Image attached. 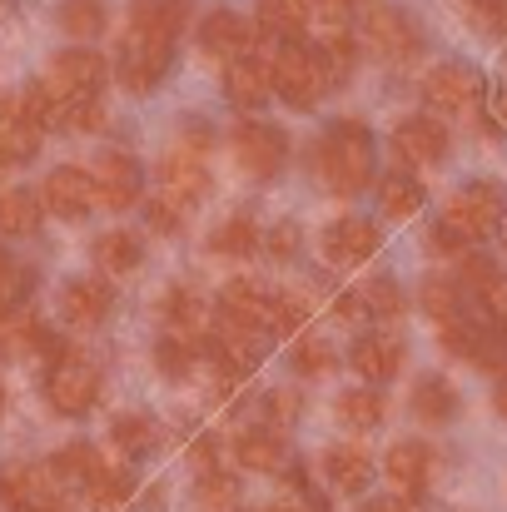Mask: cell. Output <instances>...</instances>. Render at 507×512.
Masks as SVG:
<instances>
[{
	"mask_svg": "<svg viewBox=\"0 0 507 512\" xmlns=\"http://www.w3.org/2000/svg\"><path fill=\"white\" fill-rule=\"evenodd\" d=\"M254 25L244 20V15H234V10H209L204 15V25H199V40H204V50L214 55V60H239V55H249L254 50Z\"/></svg>",
	"mask_w": 507,
	"mask_h": 512,
	"instance_id": "obj_20",
	"label": "cell"
},
{
	"mask_svg": "<svg viewBox=\"0 0 507 512\" xmlns=\"http://www.w3.org/2000/svg\"><path fill=\"white\" fill-rule=\"evenodd\" d=\"M269 65H274V90H279L294 110H314V105L334 90V70H329V60H324L319 45H304V40L279 45V50L269 55Z\"/></svg>",
	"mask_w": 507,
	"mask_h": 512,
	"instance_id": "obj_2",
	"label": "cell"
},
{
	"mask_svg": "<svg viewBox=\"0 0 507 512\" xmlns=\"http://www.w3.org/2000/svg\"><path fill=\"white\" fill-rule=\"evenodd\" d=\"M184 25H189V5L184 0H135L130 5V35H140V40L174 45Z\"/></svg>",
	"mask_w": 507,
	"mask_h": 512,
	"instance_id": "obj_19",
	"label": "cell"
},
{
	"mask_svg": "<svg viewBox=\"0 0 507 512\" xmlns=\"http://www.w3.org/2000/svg\"><path fill=\"white\" fill-rule=\"evenodd\" d=\"M110 438H115V448H120V453H130V458H145V453H155V443H160V428H155L145 413H120V418L110 423Z\"/></svg>",
	"mask_w": 507,
	"mask_h": 512,
	"instance_id": "obj_36",
	"label": "cell"
},
{
	"mask_svg": "<svg viewBox=\"0 0 507 512\" xmlns=\"http://www.w3.org/2000/svg\"><path fill=\"white\" fill-rule=\"evenodd\" d=\"M334 413H338V423H343V428L368 433V428H378V423H383V393H373V388H348V393H338Z\"/></svg>",
	"mask_w": 507,
	"mask_h": 512,
	"instance_id": "obj_34",
	"label": "cell"
},
{
	"mask_svg": "<svg viewBox=\"0 0 507 512\" xmlns=\"http://www.w3.org/2000/svg\"><path fill=\"white\" fill-rule=\"evenodd\" d=\"M373 249H378V224H368V219L348 214L324 229V259L338 269H358L363 259H373Z\"/></svg>",
	"mask_w": 507,
	"mask_h": 512,
	"instance_id": "obj_17",
	"label": "cell"
},
{
	"mask_svg": "<svg viewBox=\"0 0 507 512\" xmlns=\"http://www.w3.org/2000/svg\"><path fill=\"white\" fill-rule=\"evenodd\" d=\"M299 324H304V304L279 294V299H274V314H269V334H279V339H284V334H294Z\"/></svg>",
	"mask_w": 507,
	"mask_h": 512,
	"instance_id": "obj_49",
	"label": "cell"
},
{
	"mask_svg": "<svg viewBox=\"0 0 507 512\" xmlns=\"http://www.w3.org/2000/svg\"><path fill=\"white\" fill-rule=\"evenodd\" d=\"M493 403H498V413H503V418H507V373H503V378H498V393H493Z\"/></svg>",
	"mask_w": 507,
	"mask_h": 512,
	"instance_id": "obj_58",
	"label": "cell"
},
{
	"mask_svg": "<svg viewBox=\"0 0 507 512\" xmlns=\"http://www.w3.org/2000/svg\"><path fill=\"white\" fill-rule=\"evenodd\" d=\"M234 458H239V468H249V473H279L284 458H289V448H284L279 433H269V428H249V433L234 438Z\"/></svg>",
	"mask_w": 507,
	"mask_h": 512,
	"instance_id": "obj_28",
	"label": "cell"
},
{
	"mask_svg": "<svg viewBox=\"0 0 507 512\" xmlns=\"http://www.w3.org/2000/svg\"><path fill=\"white\" fill-rule=\"evenodd\" d=\"M478 299H483V309L493 314V324H498V329H507V279H503V274H493V279L478 289Z\"/></svg>",
	"mask_w": 507,
	"mask_h": 512,
	"instance_id": "obj_50",
	"label": "cell"
},
{
	"mask_svg": "<svg viewBox=\"0 0 507 512\" xmlns=\"http://www.w3.org/2000/svg\"><path fill=\"white\" fill-rule=\"evenodd\" d=\"M423 314L433 319V324H453V319H463V289L453 284V279H423Z\"/></svg>",
	"mask_w": 507,
	"mask_h": 512,
	"instance_id": "obj_37",
	"label": "cell"
},
{
	"mask_svg": "<svg viewBox=\"0 0 507 512\" xmlns=\"http://www.w3.org/2000/svg\"><path fill=\"white\" fill-rule=\"evenodd\" d=\"M194 508L199 512H239V483L224 473H209L194 483Z\"/></svg>",
	"mask_w": 507,
	"mask_h": 512,
	"instance_id": "obj_39",
	"label": "cell"
},
{
	"mask_svg": "<svg viewBox=\"0 0 507 512\" xmlns=\"http://www.w3.org/2000/svg\"><path fill=\"white\" fill-rule=\"evenodd\" d=\"M478 95H483L478 70H473V65H458V60L428 70V80H423V100H428L438 115H463V110L478 105Z\"/></svg>",
	"mask_w": 507,
	"mask_h": 512,
	"instance_id": "obj_9",
	"label": "cell"
},
{
	"mask_svg": "<svg viewBox=\"0 0 507 512\" xmlns=\"http://www.w3.org/2000/svg\"><path fill=\"white\" fill-rule=\"evenodd\" d=\"M0 413H5V388H0Z\"/></svg>",
	"mask_w": 507,
	"mask_h": 512,
	"instance_id": "obj_61",
	"label": "cell"
},
{
	"mask_svg": "<svg viewBox=\"0 0 507 512\" xmlns=\"http://www.w3.org/2000/svg\"><path fill=\"white\" fill-rule=\"evenodd\" d=\"M358 299H363V309H368L373 319H383V324L403 319V289H398L393 279H368V284L358 289Z\"/></svg>",
	"mask_w": 507,
	"mask_h": 512,
	"instance_id": "obj_40",
	"label": "cell"
},
{
	"mask_svg": "<svg viewBox=\"0 0 507 512\" xmlns=\"http://www.w3.org/2000/svg\"><path fill=\"white\" fill-rule=\"evenodd\" d=\"M90 184H95V204L100 209H130L140 199V165H135V155L105 150L90 165Z\"/></svg>",
	"mask_w": 507,
	"mask_h": 512,
	"instance_id": "obj_11",
	"label": "cell"
},
{
	"mask_svg": "<svg viewBox=\"0 0 507 512\" xmlns=\"http://www.w3.org/2000/svg\"><path fill=\"white\" fill-rule=\"evenodd\" d=\"M224 95L239 105V110H259L269 95H274V65H269V55H239V60H229V70H224Z\"/></svg>",
	"mask_w": 507,
	"mask_h": 512,
	"instance_id": "obj_13",
	"label": "cell"
},
{
	"mask_svg": "<svg viewBox=\"0 0 507 512\" xmlns=\"http://www.w3.org/2000/svg\"><path fill=\"white\" fill-rule=\"evenodd\" d=\"M468 363H478L488 373H507V329H478Z\"/></svg>",
	"mask_w": 507,
	"mask_h": 512,
	"instance_id": "obj_42",
	"label": "cell"
},
{
	"mask_svg": "<svg viewBox=\"0 0 507 512\" xmlns=\"http://www.w3.org/2000/svg\"><path fill=\"white\" fill-rule=\"evenodd\" d=\"M209 249L224 254V259H244V254L259 249V224H254L249 214H234V219H224V224L209 234Z\"/></svg>",
	"mask_w": 507,
	"mask_h": 512,
	"instance_id": "obj_35",
	"label": "cell"
},
{
	"mask_svg": "<svg viewBox=\"0 0 507 512\" xmlns=\"http://www.w3.org/2000/svg\"><path fill=\"white\" fill-rule=\"evenodd\" d=\"M428 249H433V254H443V259H453V254H463L468 244H463V239H458L448 224H438V229L428 234Z\"/></svg>",
	"mask_w": 507,
	"mask_h": 512,
	"instance_id": "obj_53",
	"label": "cell"
},
{
	"mask_svg": "<svg viewBox=\"0 0 507 512\" xmlns=\"http://www.w3.org/2000/svg\"><path fill=\"white\" fill-rule=\"evenodd\" d=\"M363 512H413V508H408V503H403V498L393 493V498H373V503H368Z\"/></svg>",
	"mask_w": 507,
	"mask_h": 512,
	"instance_id": "obj_57",
	"label": "cell"
},
{
	"mask_svg": "<svg viewBox=\"0 0 507 512\" xmlns=\"http://www.w3.org/2000/svg\"><path fill=\"white\" fill-rule=\"evenodd\" d=\"M264 418H269V433H279L284 438V428L299 418V393H264Z\"/></svg>",
	"mask_w": 507,
	"mask_h": 512,
	"instance_id": "obj_45",
	"label": "cell"
},
{
	"mask_svg": "<svg viewBox=\"0 0 507 512\" xmlns=\"http://www.w3.org/2000/svg\"><path fill=\"white\" fill-rule=\"evenodd\" d=\"M35 85L45 90V100H50L55 110L70 105V100H90V95H100V85H105V60H100L95 50H85V45L60 50V55L50 60L45 80H35Z\"/></svg>",
	"mask_w": 507,
	"mask_h": 512,
	"instance_id": "obj_4",
	"label": "cell"
},
{
	"mask_svg": "<svg viewBox=\"0 0 507 512\" xmlns=\"http://www.w3.org/2000/svg\"><path fill=\"white\" fill-rule=\"evenodd\" d=\"M45 209L60 214V219H85L95 209V184H90V170L80 165H60L45 179Z\"/></svg>",
	"mask_w": 507,
	"mask_h": 512,
	"instance_id": "obj_16",
	"label": "cell"
},
{
	"mask_svg": "<svg viewBox=\"0 0 507 512\" xmlns=\"http://www.w3.org/2000/svg\"><path fill=\"white\" fill-rule=\"evenodd\" d=\"M0 353H45V358H60L65 348L55 343V334L20 304V309H10V314H0Z\"/></svg>",
	"mask_w": 507,
	"mask_h": 512,
	"instance_id": "obj_22",
	"label": "cell"
},
{
	"mask_svg": "<svg viewBox=\"0 0 507 512\" xmlns=\"http://www.w3.org/2000/svg\"><path fill=\"white\" fill-rule=\"evenodd\" d=\"M194 353H199V343L174 339V334H165V339L155 343V363H160V373H169V378H184L189 363H194Z\"/></svg>",
	"mask_w": 507,
	"mask_h": 512,
	"instance_id": "obj_43",
	"label": "cell"
},
{
	"mask_svg": "<svg viewBox=\"0 0 507 512\" xmlns=\"http://www.w3.org/2000/svg\"><path fill=\"white\" fill-rule=\"evenodd\" d=\"M413 413H418V423H448V418L458 413V393H453V383L438 378V373L418 378V388H413Z\"/></svg>",
	"mask_w": 507,
	"mask_h": 512,
	"instance_id": "obj_30",
	"label": "cell"
},
{
	"mask_svg": "<svg viewBox=\"0 0 507 512\" xmlns=\"http://www.w3.org/2000/svg\"><path fill=\"white\" fill-rule=\"evenodd\" d=\"M304 378H324L329 368H334V348L324 339H299L294 343V358H289Z\"/></svg>",
	"mask_w": 507,
	"mask_h": 512,
	"instance_id": "obj_44",
	"label": "cell"
},
{
	"mask_svg": "<svg viewBox=\"0 0 507 512\" xmlns=\"http://www.w3.org/2000/svg\"><path fill=\"white\" fill-rule=\"evenodd\" d=\"M160 184H165V199L174 209H179V204H199V199H209V189H214V179L204 170V155H189V150L165 155Z\"/></svg>",
	"mask_w": 507,
	"mask_h": 512,
	"instance_id": "obj_18",
	"label": "cell"
},
{
	"mask_svg": "<svg viewBox=\"0 0 507 512\" xmlns=\"http://www.w3.org/2000/svg\"><path fill=\"white\" fill-rule=\"evenodd\" d=\"M378 209H383L388 219H413V214L423 209V184L403 170L383 174V184H378Z\"/></svg>",
	"mask_w": 507,
	"mask_h": 512,
	"instance_id": "obj_31",
	"label": "cell"
},
{
	"mask_svg": "<svg viewBox=\"0 0 507 512\" xmlns=\"http://www.w3.org/2000/svg\"><path fill=\"white\" fill-rule=\"evenodd\" d=\"M60 25H65L70 40H95L105 30V0H65Z\"/></svg>",
	"mask_w": 507,
	"mask_h": 512,
	"instance_id": "obj_38",
	"label": "cell"
},
{
	"mask_svg": "<svg viewBox=\"0 0 507 512\" xmlns=\"http://www.w3.org/2000/svg\"><path fill=\"white\" fill-rule=\"evenodd\" d=\"M294 249H299V224L284 219V224L269 234V254H274V259H294Z\"/></svg>",
	"mask_w": 507,
	"mask_h": 512,
	"instance_id": "obj_52",
	"label": "cell"
},
{
	"mask_svg": "<svg viewBox=\"0 0 507 512\" xmlns=\"http://www.w3.org/2000/svg\"><path fill=\"white\" fill-rule=\"evenodd\" d=\"M299 5H314V0H299Z\"/></svg>",
	"mask_w": 507,
	"mask_h": 512,
	"instance_id": "obj_62",
	"label": "cell"
},
{
	"mask_svg": "<svg viewBox=\"0 0 507 512\" xmlns=\"http://www.w3.org/2000/svg\"><path fill=\"white\" fill-rule=\"evenodd\" d=\"M503 209H507L503 189H498L493 179H473V184H463V189L448 199L443 224H448L463 244H478V239H488V234L503 224Z\"/></svg>",
	"mask_w": 507,
	"mask_h": 512,
	"instance_id": "obj_3",
	"label": "cell"
},
{
	"mask_svg": "<svg viewBox=\"0 0 507 512\" xmlns=\"http://www.w3.org/2000/svg\"><path fill=\"white\" fill-rule=\"evenodd\" d=\"M130 493H135V473H125V468H100V478L85 488V503L90 512H120L130 503Z\"/></svg>",
	"mask_w": 507,
	"mask_h": 512,
	"instance_id": "obj_33",
	"label": "cell"
},
{
	"mask_svg": "<svg viewBox=\"0 0 507 512\" xmlns=\"http://www.w3.org/2000/svg\"><path fill=\"white\" fill-rule=\"evenodd\" d=\"M403 358H408V348H403L398 334H363V339L353 343V353H348L353 373L368 378V383H388L403 368Z\"/></svg>",
	"mask_w": 507,
	"mask_h": 512,
	"instance_id": "obj_21",
	"label": "cell"
},
{
	"mask_svg": "<svg viewBox=\"0 0 507 512\" xmlns=\"http://www.w3.org/2000/svg\"><path fill=\"white\" fill-rule=\"evenodd\" d=\"M314 174H319L324 189H334L343 199L358 194L373 179V135H368V125H358V120L329 125V135L314 145Z\"/></svg>",
	"mask_w": 507,
	"mask_h": 512,
	"instance_id": "obj_1",
	"label": "cell"
},
{
	"mask_svg": "<svg viewBox=\"0 0 507 512\" xmlns=\"http://www.w3.org/2000/svg\"><path fill=\"white\" fill-rule=\"evenodd\" d=\"M40 229V199L30 189H5L0 194V234L10 239H25Z\"/></svg>",
	"mask_w": 507,
	"mask_h": 512,
	"instance_id": "obj_32",
	"label": "cell"
},
{
	"mask_svg": "<svg viewBox=\"0 0 507 512\" xmlns=\"http://www.w3.org/2000/svg\"><path fill=\"white\" fill-rule=\"evenodd\" d=\"M383 473H388V483L398 488L403 503H408V498H423V488H428V478H433V448L418 443V438L393 443L388 458H383Z\"/></svg>",
	"mask_w": 507,
	"mask_h": 512,
	"instance_id": "obj_14",
	"label": "cell"
},
{
	"mask_svg": "<svg viewBox=\"0 0 507 512\" xmlns=\"http://www.w3.org/2000/svg\"><path fill=\"white\" fill-rule=\"evenodd\" d=\"M45 393H50V408H55V413L80 418V413H90L95 398H100V368H95L90 358H80V353L65 348V353L50 363Z\"/></svg>",
	"mask_w": 507,
	"mask_h": 512,
	"instance_id": "obj_5",
	"label": "cell"
},
{
	"mask_svg": "<svg viewBox=\"0 0 507 512\" xmlns=\"http://www.w3.org/2000/svg\"><path fill=\"white\" fill-rule=\"evenodd\" d=\"M309 10H314V20H319V30H324L329 40L343 35V25H348V0H314Z\"/></svg>",
	"mask_w": 507,
	"mask_h": 512,
	"instance_id": "obj_48",
	"label": "cell"
},
{
	"mask_svg": "<svg viewBox=\"0 0 507 512\" xmlns=\"http://www.w3.org/2000/svg\"><path fill=\"white\" fill-rule=\"evenodd\" d=\"M100 468H105V458H100L90 443H65V448L45 463V473L55 478L60 493H65V488H80V493H85V488L100 478Z\"/></svg>",
	"mask_w": 507,
	"mask_h": 512,
	"instance_id": "obj_25",
	"label": "cell"
},
{
	"mask_svg": "<svg viewBox=\"0 0 507 512\" xmlns=\"http://www.w3.org/2000/svg\"><path fill=\"white\" fill-rule=\"evenodd\" d=\"M503 239H507V234H503Z\"/></svg>",
	"mask_w": 507,
	"mask_h": 512,
	"instance_id": "obj_63",
	"label": "cell"
},
{
	"mask_svg": "<svg viewBox=\"0 0 507 512\" xmlns=\"http://www.w3.org/2000/svg\"><path fill=\"white\" fill-rule=\"evenodd\" d=\"M189 468H194L199 478H209V473H219V468H214V438H199V443L189 448Z\"/></svg>",
	"mask_w": 507,
	"mask_h": 512,
	"instance_id": "obj_55",
	"label": "cell"
},
{
	"mask_svg": "<svg viewBox=\"0 0 507 512\" xmlns=\"http://www.w3.org/2000/svg\"><path fill=\"white\" fill-rule=\"evenodd\" d=\"M110 309H115V289L105 279H70V284H60V319L70 329H95V324L110 319Z\"/></svg>",
	"mask_w": 507,
	"mask_h": 512,
	"instance_id": "obj_12",
	"label": "cell"
},
{
	"mask_svg": "<svg viewBox=\"0 0 507 512\" xmlns=\"http://www.w3.org/2000/svg\"><path fill=\"white\" fill-rule=\"evenodd\" d=\"M363 45H368L378 60H388V65H408V60L423 50V35H418V25H413L408 10L378 5V10L363 15Z\"/></svg>",
	"mask_w": 507,
	"mask_h": 512,
	"instance_id": "obj_6",
	"label": "cell"
},
{
	"mask_svg": "<svg viewBox=\"0 0 507 512\" xmlns=\"http://www.w3.org/2000/svg\"><path fill=\"white\" fill-rule=\"evenodd\" d=\"M324 473H329V483H334L338 493H363L368 478H373V458L358 443H334L324 453Z\"/></svg>",
	"mask_w": 507,
	"mask_h": 512,
	"instance_id": "obj_26",
	"label": "cell"
},
{
	"mask_svg": "<svg viewBox=\"0 0 507 512\" xmlns=\"http://www.w3.org/2000/svg\"><path fill=\"white\" fill-rule=\"evenodd\" d=\"M20 294H25V274L10 264V254L0 249V314L20 309Z\"/></svg>",
	"mask_w": 507,
	"mask_h": 512,
	"instance_id": "obj_47",
	"label": "cell"
},
{
	"mask_svg": "<svg viewBox=\"0 0 507 512\" xmlns=\"http://www.w3.org/2000/svg\"><path fill=\"white\" fill-rule=\"evenodd\" d=\"M274 299L279 294H269L264 284H254V279H234V284H224V314L229 319H239V324H249V329H259V334H269V314H274Z\"/></svg>",
	"mask_w": 507,
	"mask_h": 512,
	"instance_id": "obj_24",
	"label": "cell"
},
{
	"mask_svg": "<svg viewBox=\"0 0 507 512\" xmlns=\"http://www.w3.org/2000/svg\"><path fill=\"white\" fill-rule=\"evenodd\" d=\"M40 125H30L25 115H20V105H15V95L10 100H0V165L10 170V165H25V160H35V150H40Z\"/></svg>",
	"mask_w": 507,
	"mask_h": 512,
	"instance_id": "obj_23",
	"label": "cell"
},
{
	"mask_svg": "<svg viewBox=\"0 0 507 512\" xmlns=\"http://www.w3.org/2000/svg\"><path fill=\"white\" fill-rule=\"evenodd\" d=\"M498 110H503V120H507V95H503V100H498Z\"/></svg>",
	"mask_w": 507,
	"mask_h": 512,
	"instance_id": "obj_60",
	"label": "cell"
},
{
	"mask_svg": "<svg viewBox=\"0 0 507 512\" xmlns=\"http://www.w3.org/2000/svg\"><path fill=\"white\" fill-rule=\"evenodd\" d=\"M234 160L249 179H274L289 160V140H284V130H274L264 120H249V125L234 130Z\"/></svg>",
	"mask_w": 507,
	"mask_h": 512,
	"instance_id": "obj_8",
	"label": "cell"
},
{
	"mask_svg": "<svg viewBox=\"0 0 507 512\" xmlns=\"http://www.w3.org/2000/svg\"><path fill=\"white\" fill-rule=\"evenodd\" d=\"M304 25H309V10L299 0H259V10H254V30L269 35L274 45H294L304 35Z\"/></svg>",
	"mask_w": 507,
	"mask_h": 512,
	"instance_id": "obj_27",
	"label": "cell"
},
{
	"mask_svg": "<svg viewBox=\"0 0 507 512\" xmlns=\"http://www.w3.org/2000/svg\"><path fill=\"white\" fill-rule=\"evenodd\" d=\"M259 512H299L294 503H269V508H259Z\"/></svg>",
	"mask_w": 507,
	"mask_h": 512,
	"instance_id": "obj_59",
	"label": "cell"
},
{
	"mask_svg": "<svg viewBox=\"0 0 507 512\" xmlns=\"http://www.w3.org/2000/svg\"><path fill=\"white\" fill-rule=\"evenodd\" d=\"M55 120H60V130H70V135H95V130L105 125V105H100V95L70 100V105L55 110Z\"/></svg>",
	"mask_w": 507,
	"mask_h": 512,
	"instance_id": "obj_41",
	"label": "cell"
},
{
	"mask_svg": "<svg viewBox=\"0 0 507 512\" xmlns=\"http://www.w3.org/2000/svg\"><path fill=\"white\" fill-rule=\"evenodd\" d=\"M145 224H150L155 234H179V209H174L169 199H150V209H145Z\"/></svg>",
	"mask_w": 507,
	"mask_h": 512,
	"instance_id": "obj_51",
	"label": "cell"
},
{
	"mask_svg": "<svg viewBox=\"0 0 507 512\" xmlns=\"http://www.w3.org/2000/svg\"><path fill=\"white\" fill-rule=\"evenodd\" d=\"M393 150H398V160L413 165V170L438 165V160L448 155V130H443L438 120H428V115H413V120H403V125L393 130Z\"/></svg>",
	"mask_w": 507,
	"mask_h": 512,
	"instance_id": "obj_15",
	"label": "cell"
},
{
	"mask_svg": "<svg viewBox=\"0 0 507 512\" xmlns=\"http://www.w3.org/2000/svg\"><path fill=\"white\" fill-rule=\"evenodd\" d=\"M463 10H468V20H473L478 30H488V35H503L507 30V0H463Z\"/></svg>",
	"mask_w": 507,
	"mask_h": 512,
	"instance_id": "obj_46",
	"label": "cell"
},
{
	"mask_svg": "<svg viewBox=\"0 0 507 512\" xmlns=\"http://www.w3.org/2000/svg\"><path fill=\"white\" fill-rule=\"evenodd\" d=\"M169 60H174V45H155V40L125 35L115 75H120V85H125L130 95H150V90L160 85V75L169 70Z\"/></svg>",
	"mask_w": 507,
	"mask_h": 512,
	"instance_id": "obj_10",
	"label": "cell"
},
{
	"mask_svg": "<svg viewBox=\"0 0 507 512\" xmlns=\"http://www.w3.org/2000/svg\"><path fill=\"white\" fill-rule=\"evenodd\" d=\"M140 239L130 234V229H110V234H100L95 239V264L110 274V279H120V274H135L140 269Z\"/></svg>",
	"mask_w": 507,
	"mask_h": 512,
	"instance_id": "obj_29",
	"label": "cell"
},
{
	"mask_svg": "<svg viewBox=\"0 0 507 512\" xmlns=\"http://www.w3.org/2000/svg\"><path fill=\"white\" fill-rule=\"evenodd\" d=\"M334 319H343V324H358V319H368V309H363V299L358 294H343L334 304Z\"/></svg>",
	"mask_w": 507,
	"mask_h": 512,
	"instance_id": "obj_56",
	"label": "cell"
},
{
	"mask_svg": "<svg viewBox=\"0 0 507 512\" xmlns=\"http://www.w3.org/2000/svg\"><path fill=\"white\" fill-rule=\"evenodd\" d=\"M289 483L299 488V498L309 503V512H329V503H324V493H319V488L309 483V473H304V468H294V473H289Z\"/></svg>",
	"mask_w": 507,
	"mask_h": 512,
	"instance_id": "obj_54",
	"label": "cell"
},
{
	"mask_svg": "<svg viewBox=\"0 0 507 512\" xmlns=\"http://www.w3.org/2000/svg\"><path fill=\"white\" fill-rule=\"evenodd\" d=\"M0 508L10 512H70L55 478L35 463H5L0 468Z\"/></svg>",
	"mask_w": 507,
	"mask_h": 512,
	"instance_id": "obj_7",
	"label": "cell"
}]
</instances>
